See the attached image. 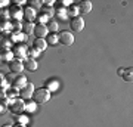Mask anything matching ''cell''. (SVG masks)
<instances>
[{
  "mask_svg": "<svg viewBox=\"0 0 133 127\" xmlns=\"http://www.w3.org/2000/svg\"><path fill=\"white\" fill-rule=\"evenodd\" d=\"M34 34H36V38H46L49 34L48 25L46 24H34Z\"/></svg>",
  "mask_w": 133,
  "mask_h": 127,
  "instance_id": "cell-7",
  "label": "cell"
},
{
  "mask_svg": "<svg viewBox=\"0 0 133 127\" xmlns=\"http://www.w3.org/2000/svg\"><path fill=\"white\" fill-rule=\"evenodd\" d=\"M12 127H27V126H24V124H15V126H12Z\"/></svg>",
  "mask_w": 133,
  "mask_h": 127,
  "instance_id": "cell-39",
  "label": "cell"
},
{
  "mask_svg": "<svg viewBox=\"0 0 133 127\" xmlns=\"http://www.w3.org/2000/svg\"><path fill=\"white\" fill-rule=\"evenodd\" d=\"M9 16L14 19L15 22H21V19H22V8L14 6V8L9 10Z\"/></svg>",
  "mask_w": 133,
  "mask_h": 127,
  "instance_id": "cell-10",
  "label": "cell"
},
{
  "mask_svg": "<svg viewBox=\"0 0 133 127\" xmlns=\"http://www.w3.org/2000/svg\"><path fill=\"white\" fill-rule=\"evenodd\" d=\"M33 47H34V49H37L38 52H43V50L48 47V43H46L44 38H36L34 43H33Z\"/></svg>",
  "mask_w": 133,
  "mask_h": 127,
  "instance_id": "cell-16",
  "label": "cell"
},
{
  "mask_svg": "<svg viewBox=\"0 0 133 127\" xmlns=\"http://www.w3.org/2000/svg\"><path fill=\"white\" fill-rule=\"evenodd\" d=\"M44 40H46V43H48V44H52V46L58 44V42H59V40H58V34L56 33H49L48 37L44 38Z\"/></svg>",
  "mask_w": 133,
  "mask_h": 127,
  "instance_id": "cell-21",
  "label": "cell"
},
{
  "mask_svg": "<svg viewBox=\"0 0 133 127\" xmlns=\"http://www.w3.org/2000/svg\"><path fill=\"white\" fill-rule=\"evenodd\" d=\"M14 3H15L16 6H24V5H25V2H19V0H16V2H14Z\"/></svg>",
  "mask_w": 133,
  "mask_h": 127,
  "instance_id": "cell-37",
  "label": "cell"
},
{
  "mask_svg": "<svg viewBox=\"0 0 133 127\" xmlns=\"http://www.w3.org/2000/svg\"><path fill=\"white\" fill-rule=\"evenodd\" d=\"M55 15H56V18L59 19L61 22H66V21L70 19V16L66 14V9H64V8H59V9L55 12Z\"/></svg>",
  "mask_w": 133,
  "mask_h": 127,
  "instance_id": "cell-17",
  "label": "cell"
},
{
  "mask_svg": "<svg viewBox=\"0 0 133 127\" xmlns=\"http://www.w3.org/2000/svg\"><path fill=\"white\" fill-rule=\"evenodd\" d=\"M5 78H6V81H8V84H12V83L15 81V78H16V74H14V72L5 74Z\"/></svg>",
  "mask_w": 133,
  "mask_h": 127,
  "instance_id": "cell-31",
  "label": "cell"
},
{
  "mask_svg": "<svg viewBox=\"0 0 133 127\" xmlns=\"http://www.w3.org/2000/svg\"><path fill=\"white\" fill-rule=\"evenodd\" d=\"M40 14H44L48 18H50L55 12H53V8H42V9H40Z\"/></svg>",
  "mask_w": 133,
  "mask_h": 127,
  "instance_id": "cell-29",
  "label": "cell"
},
{
  "mask_svg": "<svg viewBox=\"0 0 133 127\" xmlns=\"http://www.w3.org/2000/svg\"><path fill=\"white\" fill-rule=\"evenodd\" d=\"M44 87L52 93V92H56L58 89H59V83H58V80H53V78H50V80H46L44 81Z\"/></svg>",
  "mask_w": 133,
  "mask_h": 127,
  "instance_id": "cell-13",
  "label": "cell"
},
{
  "mask_svg": "<svg viewBox=\"0 0 133 127\" xmlns=\"http://www.w3.org/2000/svg\"><path fill=\"white\" fill-rule=\"evenodd\" d=\"M9 68H10V72L14 74H21L24 71V62L19 61V59H12L9 62Z\"/></svg>",
  "mask_w": 133,
  "mask_h": 127,
  "instance_id": "cell-8",
  "label": "cell"
},
{
  "mask_svg": "<svg viewBox=\"0 0 133 127\" xmlns=\"http://www.w3.org/2000/svg\"><path fill=\"white\" fill-rule=\"evenodd\" d=\"M66 14L70 18H76V16H80V10H78V6L71 5L70 8H66Z\"/></svg>",
  "mask_w": 133,
  "mask_h": 127,
  "instance_id": "cell-18",
  "label": "cell"
},
{
  "mask_svg": "<svg viewBox=\"0 0 133 127\" xmlns=\"http://www.w3.org/2000/svg\"><path fill=\"white\" fill-rule=\"evenodd\" d=\"M38 68L37 65V61L36 59H30V58H27L24 61V70H28V71H36Z\"/></svg>",
  "mask_w": 133,
  "mask_h": 127,
  "instance_id": "cell-15",
  "label": "cell"
},
{
  "mask_svg": "<svg viewBox=\"0 0 133 127\" xmlns=\"http://www.w3.org/2000/svg\"><path fill=\"white\" fill-rule=\"evenodd\" d=\"M70 27H71V31H74V33H80V31H83V28H84V19L81 18V16L71 18V21H70Z\"/></svg>",
  "mask_w": 133,
  "mask_h": 127,
  "instance_id": "cell-6",
  "label": "cell"
},
{
  "mask_svg": "<svg viewBox=\"0 0 133 127\" xmlns=\"http://www.w3.org/2000/svg\"><path fill=\"white\" fill-rule=\"evenodd\" d=\"M6 95H8L9 99H16V98H19V90L15 89L14 86H9L8 90H6Z\"/></svg>",
  "mask_w": 133,
  "mask_h": 127,
  "instance_id": "cell-19",
  "label": "cell"
},
{
  "mask_svg": "<svg viewBox=\"0 0 133 127\" xmlns=\"http://www.w3.org/2000/svg\"><path fill=\"white\" fill-rule=\"evenodd\" d=\"M42 5H44L46 8H52V6L55 5V2H53V0H43Z\"/></svg>",
  "mask_w": 133,
  "mask_h": 127,
  "instance_id": "cell-34",
  "label": "cell"
},
{
  "mask_svg": "<svg viewBox=\"0 0 133 127\" xmlns=\"http://www.w3.org/2000/svg\"><path fill=\"white\" fill-rule=\"evenodd\" d=\"M58 40H59L61 44H64V46H71L72 43H74V36H72V33L68 31V30H62V31H59V34H58Z\"/></svg>",
  "mask_w": 133,
  "mask_h": 127,
  "instance_id": "cell-4",
  "label": "cell"
},
{
  "mask_svg": "<svg viewBox=\"0 0 133 127\" xmlns=\"http://www.w3.org/2000/svg\"><path fill=\"white\" fill-rule=\"evenodd\" d=\"M27 83H28V80H27V77H25V75H16V78H15V81L12 83V86H14L15 89L21 90L25 84H27Z\"/></svg>",
  "mask_w": 133,
  "mask_h": 127,
  "instance_id": "cell-12",
  "label": "cell"
},
{
  "mask_svg": "<svg viewBox=\"0 0 133 127\" xmlns=\"http://www.w3.org/2000/svg\"><path fill=\"white\" fill-rule=\"evenodd\" d=\"M9 5V2L8 0H3V2H0V8H5V6Z\"/></svg>",
  "mask_w": 133,
  "mask_h": 127,
  "instance_id": "cell-35",
  "label": "cell"
},
{
  "mask_svg": "<svg viewBox=\"0 0 133 127\" xmlns=\"http://www.w3.org/2000/svg\"><path fill=\"white\" fill-rule=\"evenodd\" d=\"M12 53H14L15 59H19V61L28 58V49H27L24 43H18V44L12 46Z\"/></svg>",
  "mask_w": 133,
  "mask_h": 127,
  "instance_id": "cell-2",
  "label": "cell"
},
{
  "mask_svg": "<svg viewBox=\"0 0 133 127\" xmlns=\"http://www.w3.org/2000/svg\"><path fill=\"white\" fill-rule=\"evenodd\" d=\"M22 33L25 36L34 33V22H22Z\"/></svg>",
  "mask_w": 133,
  "mask_h": 127,
  "instance_id": "cell-20",
  "label": "cell"
},
{
  "mask_svg": "<svg viewBox=\"0 0 133 127\" xmlns=\"http://www.w3.org/2000/svg\"><path fill=\"white\" fill-rule=\"evenodd\" d=\"M34 86H33V83H27V84L22 87V89L19 90V98L22 99V101H30V99L33 98V93H34Z\"/></svg>",
  "mask_w": 133,
  "mask_h": 127,
  "instance_id": "cell-5",
  "label": "cell"
},
{
  "mask_svg": "<svg viewBox=\"0 0 133 127\" xmlns=\"http://www.w3.org/2000/svg\"><path fill=\"white\" fill-rule=\"evenodd\" d=\"M28 8H31V9H34L36 12H37V10L42 9V2H38V0H30Z\"/></svg>",
  "mask_w": 133,
  "mask_h": 127,
  "instance_id": "cell-24",
  "label": "cell"
},
{
  "mask_svg": "<svg viewBox=\"0 0 133 127\" xmlns=\"http://www.w3.org/2000/svg\"><path fill=\"white\" fill-rule=\"evenodd\" d=\"M14 58V53H12V49H3L0 47V61L3 62H10Z\"/></svg>",
  "mask_w": 133,
  "mask_h": 127,
  "instance_id": "cell-11",
  "label": "cell"
},
{
  "mask_svg": "<svg viewBox=\"0 0 133 127\" xmlns=\"http://www.w3.org/2000/svg\"><path fill=\"white\" fill-rule=\"evenodd\" d=\"M123 72H124V68H118V70H117V74L118 75H123Z\"/></svg>",
  "mask_w": 133,
  "mask_h": 127,
  "instance_id": "cell-38",
  "label": "cell"
},
{
  "mask_svg": "<svg viewBox=\"0 0 133 127\" xmlns=\"http://www.w3.org/2000/svg\"><path fill=\"white\" fill-rule=\"evenodd\" d=\"M3 127H12V126H9V124H5V126H3Z\"/></svg>",
  "mask_w": 133,
  "mask_h": 127,
  "instance_id": "cell-40",
  "label": "cell"
},
{
  "mask_svg": "<svg viewBox=\"0 0 133 127\" xmlns=\"http://www.w3.org/2000/svg\"><path fill=\"white\" fill-rule=\"evenodd\" d=\"M36 16H37V12L34 9H31L28 6L22 9V18L25 19V22H33L34 19H36Z\"/></svg>",
  "mask_w": 133,
  "mask_h": 127,
  "instance_id": "cell-9",
  "label": "cell"
},
{
  "mask_svg": "<svg viewBox=\"0 0 133 127\" xmlns=\"http://www.w3.org/2000/svg\"><path fill=\"white\" fill-rule=\"evenodd\" d=\"M38 55H40V52H38L37 49H34V47H30L28 49V58L30 59H37Z\"/></svg>",
  "mask_w": 133,
  "mask_h": 127,
  "instance_id": "cell-27",
  "label": "cell"
},
{
  "mask_svg": "<svg viewBox=\"0 0 133 127\" xmlns=\"http://www.w3.org/2000/svg\"><path fill=\"white\" fill-rule=\"evenodd\" d=\"M15 121H16V124H24V126H27L30 121V118L27 117V115H22V114H19V115H16L15 117Z\"/></svg>",
  "mask_w": 133,
  "mask_h": 127,
  "instance_id": "cell-23",
  "label": "cell"
},
{
  "mask_svg": "<svg viewBox=\"0 0 133 127\" xmlns=\"http://www.w3.org/2000/svg\"><path fill=\"white\" fill-rule=\"evenodd\" d=\"M48 30H49V33H56L58 31V28H59V25H58V22L56 21H49L48 24Z\"/></svg>",
  "mask_w": 133,
  "mask_h": 127,
  "instance_id": "cell-25",
  "label": "cell"
},
{
  "mask_svg": "<svg viewBox=\"0 0 133 127\" xmlns=\"http://www.w3.org/2000/svg\"><path fill=\"white\" fill-rule=\"evenodd\" d=\"M5 111H6V106H5L3 104H2V102H0V114H3Z\"/></svg>",
  "mask_w": 133,
  "mask_h": 127,
  "instance_id": "cell-36",
  "label": "cell"
},
{
  "mask_svg": "<svg viewBox=\"0 0 133 127\" xmlns=\"http://www.w3.org/2000/svg\"><path fill=\"white\" fill-rule=\"evenodd\" d=\"M12 114L15 115H19V114H24L25 112V101H22L21 98H16V99H12V102L9 105Z\"/></svg>",
  "mask_w": 133,
  "mask_h": 127,
  "instance_id": "cell-3",
  "label": "cell"
},
{
  "mask_svg": "<svg viewBox=\"0 0 133 127\" xmlns=\"http://www.w3.org/2000/svg\"><path fill=\"white\" fill-rule=\"evenodd\" d=\"M6 90H8V89H5V87H0V101H3V99L8 98V95H6Z\"/></svg>",
  "mask_w": 133,
  "mask_h": 127,
  "instance_id": "cell-33",
  "label": "cell"
},
{
  "mask_svg": "<svg viewBox=\"0 0 133 127\" xmlns=\"http://www.w3.org/2000/svg\"><path fill=\"white\" fill-rule=\"evenodd\" d=\"M123 80L124 81H132L133 80V68H124V72H123Z\"/></svg>",
  "mask_w": 133,
  "mask_h": 127,
  "instance_id": "cell-22",
  "label": "cell"
},
{
  "mask_svg": "<svg viewBox=\"0 0 133 127\" xmlns=\"http://www.w3.org/2000/svg\"><path fill=\"white\" fill-rule=\"evenodd\" d=\"M0 44H2L3 49H10V46H12L14 43L10 42L9 38H3V40H0Z\"/></svg>",
  "mask_w": 133,
  "mask_h": 127,
  "instance_id": "cell-30",
  "label": "cell"
},
{
  "mask_svg": "<svg viewBox=\"0 0 133 127\" xmlns=\"http://www.w3.org/2000/svg\"><path fill=\"white\" fill-rule=\"evenodd\" d=\"M36 108H37V105H36L34 101H28V102H25V111H27V112H34Z\"/></svg>",
  "mask_w": 133,
  "mask_h": 127,
  "instance_id": "cell-26",
  "label": "cell"
},
{
  "mask_svg": "<svg viewBox=\"0 0 133 127\" xmlns=\"http://www.w3.org/2000/svg\"><path fill=\"white\" fill-rule=\"evenodd\" d=\"M0 87H5V89H8L9 87V84H8V81H6L5 78V74L0 71Z\"/></svg>",
  "mask_w": 133,
  "mask_h": 127,
  "instance_id": "cell-32",
  "label": "cell"
},
{
  "mask_svg": "<svg viewBox=\"0 0 133 127\" xmlns=\"http://www.w3.org/2000/svg\"><path fill=\"white\" fill-rule=\"evenodd\" d=\"M78 10H80V14H89V12L92 10V2H89V0H83V2H80Z\"/></svg>",
  "mask_w": 133,
  "mask_h": 127,
  "instance_id": "cell-14",
  "label": "cell"
},
{
  "mask_svg": "<svg viewBox=\"0 0 133 127\" xmlns=\"http://www.w3.org/2000/svg\"><path fill=\"white\" fill-rule=\"evenodd\" d=\"M50 96H52V93L49 92L46 87H40V89H36L33 93V99L36 104H48L49 101H50Z\"/></svg>",
  "mask_w": 133,
  "mask_h": 127,
  "instance_id": "cell-1",
  "label": "cell"
},
{
  "mask_svg": "<svg viewBox=\"0 0 133 127\" xmlns=\"http://www.w3.org/2000/svg\"><path fill=\"white\" fill-rule=\"evenodd\" d=\"M36 19H37V24H46V22H49V18L44 14H37Z\"/></svg>",
  "mask_w": 133,
  "mask_h": 127,
  "instance_id": "cell-28",
  "label": "cell"
}]
</instances>
